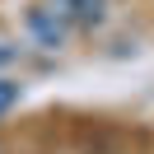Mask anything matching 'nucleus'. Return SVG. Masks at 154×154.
<instances>
[{
	"label": "nucleus",
	"instance_id": "f257e3e1",
	"mask_svg": "<svg viewBox=\"0 0 154 154\" xmlns=\"http://www.w3.org/2000/svg\"><path fill=\"white\" fill-rule=\"evenodd\" d=\"M70 14L79 23H98L103 19V0H70Z\"/></svg>",
	"mask_w": 154,
	"mask_h": 154
},
{
	"label": "nucleus",
	"instance_id": "f03ea898",
	"mask_svg": "<svg viewBox=\"0 0 154 154\" xmlns=\"http://www.w3.org/2000/svg\"><path fill=\"white\" fill-rule=\"evenodd\" d=\"M14 103H19V84L14 79H0V112H10Z\"/></svg>",
	"mask_w": 154,
	"mask_h": 154
}]
</instances>
